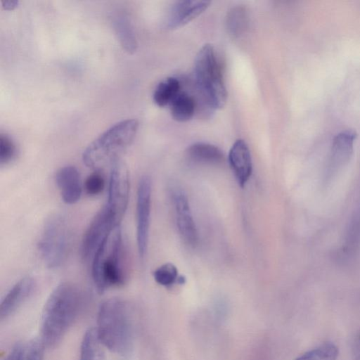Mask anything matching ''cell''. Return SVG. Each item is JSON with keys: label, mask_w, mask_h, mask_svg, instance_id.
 <instances>
[{"label": "cell", "mask_w": 360, "mask_h": 360, "mask_svg": "<svg viewBox=\"0 0 360 360\" xmlns=\"http://www.w3.org/2000/svg\"><path fill=\"white\" fill-rule=\"evenodd\" d=\"M174 204L177 227L182 238L189 245L195 246L198 240V232L187 198L182 192L177 191L174 194Z\"/></svg>", "instance_id": "8fae6325"}, {"label": "cell", "mask_w": 360, "mask_h": 360, "mask_svg": "<svg viewBox=\"0 0 360 360\" xmlns=\"http://www.w3.org/2000/svg\"><path fill=\"white\" fill-rule=\"evenodd\" d=\"M245 8L237 6L231 8L226 17V27L229 33L233 37L242 34L248 25V18Z\"/></svg>", "instance_id": "ffe728a7"}, {"label": "cell", "mask_w": 360, "mask_h": 360, "mask_svg": "<svg viewBox=\"0 0 360 360\" xmlns=\"http://www.w3.org/2000/svg\"><path fill=\"white\" fill-rule=\"evenodd\" d=\"M356 133L353 129H346L333 139L331 147V166L340 167L348 162L352 157Z\"/></svg>", "instance_id": "9a60e30c"}, {"label": "cell", "mask_w": 360, "mask_h": 360, "mask_svg": "<svg viewBox=\"0 0 360 360\" xmlns=\"http://www.w3.org/2000/svg\"><path fill=\"white\" fill-rule=\"evenodd\" d=\"M181 84L178 79L170 77L162 81L156 86L153 101L160 107L169 105L179 94Z\"/></svg>", "instance_id": "d6986e66"}, {"label": "cell", "mask_w": 360, "mask_h": 360, "mask_svg": "<svg viewBox=\"0 0 360 360\" xmlns=\"http://www.w3.org/2000/svg\"><path fill=\"white\" fill-rule=\"evenodd\" d=\"M129 20L124 16L118 17L115 20V30L119 35L122 44L128 51L136 50V42Z\"/></svg>", "instance_id": "7402d4cb"}, {"label": "cell", "mask_w": 360, "mask_h": 360, "mask_svg": "<svg viewBox=\"0 0 360 360\" xmlns=\"http://www.w3.org/2000/svg\"><path fill=\"white\" fill-rule=\"evenodd\" d=\"M70 243V232L65 219L61 215L49 217L37 243L41 258L49 268H56L65 261Z\"/></svg>", "instance_id": "8992f818"}, {"label": "cell", "mask_w": 360, "mask_h": 360, "mask_svg": "<svg viewBox=\"0 0 360 360\" xmlns=\"http://www.w3.org/2000/svg\"><path fill=\"white\" fill-rule=\"evenodd\" d=\"M338 348L333 342H324L304 353L295 360H336Z\"/></svg>", "instance_id": "44dd1931"}, {"label": "cell", "mask_w": 360, "mask_h": 360, "mask_svg": "<svg viewBox=\"0 0 360 360\" xmlns=\"http://www.w3.org/2000/svg\"><path fill=\"white\" fill-rule=\"evenodd\" d=\"M35 287V280L30 276L23 277L16 282L1 303V320L13 314L32 295Z\"/></svg>", "instance_id": "30bf717a"}, {"label": "cell", "mask_w": 360, "mask_h": 360, "mask_svg": "<svg viewBox=\"0 0 360 360\" xmlns=\"http://www.w3.org/2000/svg\"><path fill=\"white\" fill-rule=\"evenodd\" d=\"M229 162L238 184L243 188L252 171L251 155L245 141L238 139L233 144L229 153Z\"/></svg>", "instance_id": "4fadbf2b"}, {"label": "cell", "mask_w": 360, "mask_h": 360, "mask_svg": "<svg viewBox=\"0 0 360 360\" xmlns=\"http://www.w3.org/2000/svg\"><path fill=\"white\" fill-rule=\"evenodd\" d=\"M358 343H359V346H358V347H359V352H360V338H359V341H358Z\"/></svg>", "instance_id": "83f0119b"}, {"label": "cell", "mask_w": 360, "mask_h": 360, "mask_svg": "<svg viewBox=\"0 0 360 360\" xmlns=\"http://www.w3.org/2000/svg\"><path fill=\"white\" fill-rule=\"evenodd\" d=\"M105 178L99 171H95L86 179L84 190L87 195L95 196L101 193L105 187Z\"/></svg>", "instance_id": "cb8c5ba5"}, {"label": "cell", "mask_w": 360, "mask_h": 360, "mask_svg": "<svg viewBox=\"0 0 360 360\" xmlns=\"http://www.w3.org/2000/svg\"><path fill=\"white\" fill-rule=\"evenodd\" d=\"M56 181L64 202L72 205L79 200L82 188L80 174L75 167H61L56 173Z\"/></svg>", "instance_id": "5bb4252c"}, {"label": "cell", "mask_w": 360, "mask_h": 360, "mask_svg": "<svg viewBox=\"0 0 360 360\" xmlns=\"http://www.w3.org/2000/svg\"><path fill=\"white\" fill-rule=\"evenodd\" d=\"M25 347L22 344H16L10 351L5 360H24Z\"/></svg>", "instance_id": "4316f807"}, {"label": "cell", "mask_w": 360, "mask_h": 360, "mask_svg": "<svg viewBox=\"0 0 360 360\" xmlns=\"http://www.w3.org/2000/svg\"><path fill=\"white\" fill-rule=\"evenodd\" d=\"M153 277L156 283L165 286L169 287L175 283H178L179 276L176 267L172 263H166L153 272Z\"/></svg>", "instance_id": "603a6c76"}, {"label": "cell", "mask_w": 360, "mask_h": 360, "mask_svg": "<svg viewBox=\"0 0 360 360\" xmlns=\"http://www.w3.org/2000/svg\"><path fill=\"white\" fill-rule=\"evenodd\" d=\"M129 195L127 168L118 160L112 164L105 206L120 225L126 212Z\"/></svg>", "instance_id": "52a82bcc"}, {"label": "cell", "mask_w": 360, "mask_h": 360, "mask_svg": "<svg viewBox=\"0 0 360 360\" xmlns=\"http://www.w3.org/2000/svg\"><path fill=\"white\" fill-rule=\"evenodd\" d=\"M194 79L198 90L212 109L221 108L226 103L227 91L221 64L214 46L203 45L194 62Z\"/></svg>", "instance_id": "5b68a950"}, {"label": "cell", "mask_w": 360, "mask_h": 360, "mask_svg": "<svg viewBox=\"0 0 360 360\" xmlns=\"http://www.w3.org/2000/svg\"><path fill=\"white\" fill-rule=\"evenodd\" d=\"M82 292L75 285L63 282L51 292L43 310L41 342L56 347L79 316L83 305Z\"/></svg>", "instance_id": "6da1fadb"}, {"label": "cell", "mask_w": 360, "mask_h": 360, "mask_svg": "<svg viewBox=\"0 0 360 360\" xmlns=\"http://www.w3.org/2000/svg\"><path fill=\"white\" fill-rule=\"evenodd\" d=\"M119 226L104 205L93 218L84 233L80 248L82 258H93L105 238Z\"/></svg>", "instance_id": "ba28073f"}, {"label": "cell", "mask_w": 360, "mask_h": 360, "mask_svg": "<svg viewBox=\"0 0 360 360\" xmlns=\"http://www.w3.org/2000/svg\"><path fill=\"white\" fill-rule=\"evenodd\" d=\"M92 259L91 276L98 293L125 283L127 269L120 226L112 231Z\"/></svg>", "instance_id": "3957f363"}, {"label": "cell", "mask_w": 360, "mask_h": 360, "mask_svg": "<svg viewBox=\"0 0 360 360\" xmlns=\"http://www.w3.org/2000/svg\"><path fill=\"white\" fill-rule=\"evenodd\" d=\"M210 4L205 1L175 2L169 12L167 27L173 30L184 26L206 11Z\"/></svg>", "instance_id": "7c38bea8"}, {"label": "cell", "mask_w": 360, "mask_h": 360, "mask_svg": "<svg viewBox=\"0 0 360 360\" xmlns=\"http://www.w3.org/2000/svg\"><path fill=\"white\" fill-rule=\"evenodd\" d=\"M169 105L172 117L179 122L191 120L196 109L195 99L184 91H180Z\"/></svg>", "instance_id": "e0dca14e"}, {"label": "cell", "mask_w": 360, "mask_h": 360, "mask_svg": "<svg viewBox=\"0 0 360 360\" xmlns=\"http://www.w3.org/2000/svg\"><path fill=\"white\" fill-rule=\"evenodd\" d=\"M16 155L13 141L5 134L0 135V164L4 165L11 162Z\"/></svg>", "instance_id": "d4e9b609"}, {"label": "cell", "mask_w": 360, "mask_h": 360, "mask_svg": "<svg viewBox=\"0 0 360 360\" xmlns=\"http://www.w3.org/2000/svg\"><path fill=\"white\" fill-rule=\"evenodd\" d=\"M43 344L38 340H32L25 347L24 360H42Z\"/></svg>", "instance_id": "484cf974"}, {"label": "cell", "mask_w": 360, "mask_h": 360, "mask_svg": "<svg viewBox=\"0 0 360 360\" xmlns=\"http://www.w3.org/2000/svg\"><path fill=\"white\" fill-rule=\"evenodd\" d=\"M152 184L148 176L139 180L136 197V242L139 256L143 258L147 252L151 210Z\"/></svg>", "instance_id": "9c48e42d"}, {"label": "cell", "mask_w": 360, "mask_h": 360, "mask_svg": "<svg viewBox=\"0 0 360 360\" xmlns=\"http://www.w3.org/2000/svg\"><path fill=\"white\" fill-rule=\"evenodd\" d=\"M138 127L136 120L128 119L107 129L84 150L82 160L85 165L98 169L117 161L119 155L133 141Z\"/></svg>", "instance_id": "277c9868"}, {"label": "cell", "mask_w": 360, "mask_h": 360, "mask_svg": "<svg viewBox=\"0 0 360 360\" xmlns=\"http://www.w3.org/2000/svg\"><path fill=\"white\" fill-rule=\"evenodd\" d=\"M186 154L189 159L195 162L216 165L224 160L221 150L207 143L198 142L191 145L186 150Z\"/></svg>", "instance_id": "2e32d148"}, {"label": "cell", "mask_w": 360, "mask_h": 360, "mask_svg": "<svg viewBox=\"0 0 360 360\" xmlns=\"http://www.w3.org/2000/svg\"><path fill=\"white\" fill-rule=\"evenodd\" d=\"M103 347L96 328H89L83 336L79 360H105Z\"/></svg>", "instance_id": "ac0fdd59"}, {"label": "cell", "mask_w": 360, "mask_h": 360, "mask_svg": "<svg viewBox=\"0 0 360 360\" xmlns=\"http://www.w3.org/2000/svg\"><path fill=\"white\" fill-rule=\"evenodd\" d=\"M128 304L122 299L112 297L103 301L97 314V335L110 352L124 355L132 347V323Z\"/></svg>", "instance_id": "7a4b0ae2"}]
</instances>
